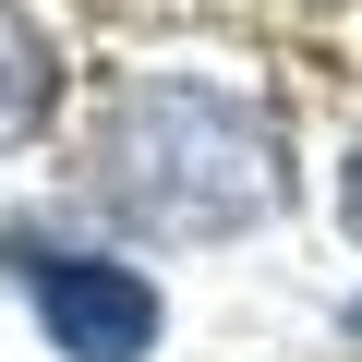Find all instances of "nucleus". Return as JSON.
<instances>
[{
    "label": "nucleus",
    "instance_id": "nucleus-5",
    "mask_svg": "<svg viewBox=\"0 0 362 362\" xmlns=\"http://www.w3.org/2000/svg\"><path fill=\"white\" fill-rule=\"evenodd\" d=\"M338 326H350V338H362V302H350V314H338Z\"/></svg>",
    "mask_w": 362,
    "mask_h": 362
},
{
    "label": "nucleus",
    "instance_id": "nucleus-3",
    "mask_svg": "<svg viewBox=\"0 0 362 362\" xmlns=\"http://www.w3.org/2000/svg\"><path fill=\"white\" fill-rule=\"evenodd\" d=\"M61 97H73V73H61L49 13H37V0H0V169L61 121Z\"/></svg>",
    "mask_w": 362,
    "mask_h": 362
},
{
    "label": "nucleus",
    "instance_id": "nucleus-4",
    "mask_svg": "<svg viewBox=\"0 0 362 362\" xmlns=\"http://www.w3.org/2000/svg\"><path fill=\"white\" fill-rule=\"evenodd\" d=\"M338 230L362 242V133H350V157H338Z\"/></svg>",
    "mask_w": 362,
    "mask_h": 362
},
{
    "label": "nucleus",
    "instance_id": "nucleus-1",
    "mask_svg": "<svg viewBox=\"0 0 362 362\" xmlns=\"http://www.w3.org/2000/svg\"><path fill=\"white\" fill-rule=\"evenodd\" d=\"M290 121L230 73H133L85 109L73 194L121 242H254L290 206Z\"/></svg>",
    "mask_w": 362,
    "mask_h": 362
},
{
    "label": "nucleus",
    "instance_id": "nucleus-2",
    "mask_svg": "<svg viewBox=\"0 0 362 362\" xmlns=\"http://www.w3.org/2000/svg\"><path fill=\"white\" fill-rule=\"evenodd\" d=\"M0 266H13V290L37 302V326H49V350H61V362H157L169 302H157V278H145L121 242L0 230Z\"/></svg>",
    "mask_w": 362,
    "mask_h": 362
}]
</instances>
